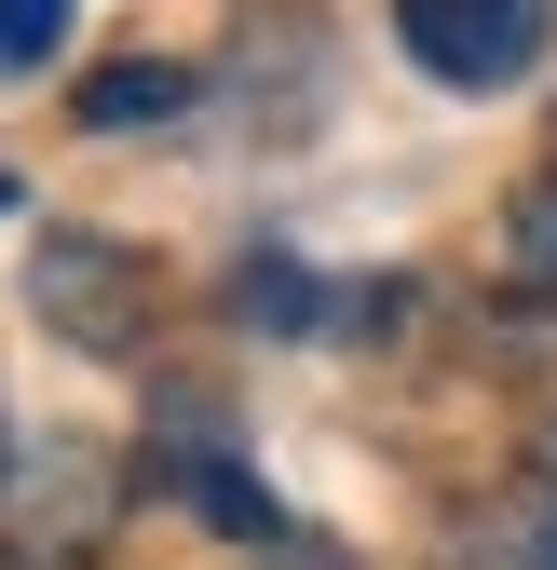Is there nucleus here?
<instances>
[{
    "mask_svg": "<svg viewBox=\"0 0 557 570\" xmlns=\"http://www.w3.org/2000/svg\"><path fill=\"white\" fill-rule=\"evenodd\" d=\"M394 28H408V55H422L449 96H504L557 41V0H394Z\"/></svg>",
    "mask_w": 557,
    "mask_h": 570,
    "instance_id": "1",
    "label": "nucleus"
},
{
    "mask_svg": "<svg viewBox=\"0 0 557 570\" xmlns=\"http://www.w3.org/2000/svg\"><path fill=\"white\" fill-rule=\"evenodd\" d=\"M28 299H41V326H68L82 353H136V326H150V272H136L109 232H55L41 272H28Z\"/></svg>",
    "mask_w": 557,
    "mask_h": 570,
    "instance_id": "2",
    "label": "nucleus"
},
{
    "mask_svg": "<svg viewBox=\"0 0 557 570\" xmlns=\"http://www.w3.org/2000/svg\"><path fill=\"white\" fill-rule=\"evenodd\" d=\"M177 96H190V68L150 55V68H109V82H82V122H150V109H177Z\"/></svg>",
    "mask_w": 557,
    "mask_h": 570,
    "instance_id": "3",
    "label": "nucleus"
},
{
    "mask_svg": "<svg viewBox=\"0 0 557 570\" xmlns=\"http://www.w3.org/2000/svg\"><path fill=\"white\" fill-rule=\"evenodd\" d=\"M232 313H245V326H313V272H300V258H245Z\"/></svg>",
    "mask_w": 557,
    "mask_h": 570,
    "instance_id": "4",
    "label": "nucleus"
},
{
    "mask_svg": "<svg viewBox=\"0 0 557 570\" xmlns=\"http://www.w3.org/2000/svg\"><path fill=\"white\" fill-rule=\"evenodd\" d=\"M190 503L218 517V530H245V543H272V503H258V475H245V462H190Z\"/></svg>",
    "mask_w": 557,
    "mask_h": 570,
    "instance_id": "5",
    "label": "nucleus"
},
{
    "mask_svg": "<svg viewBox=\"0 0 557 570\" xmlns=\"http://www.w3.org/2000/svg\"><path fill=\"white\" fill-rule=\"evenodd\" d=\"M504 258H517V285H530V299H557V190H530L517 218H504Z\"/></svg>",
    "mask_w": 557,
    "mask_h": 570,
    "instance_id": "6",
    "label": "nucleus"
},
{
    "mask_svg": "<svg viewBox=\"0 0 557 570\" xmlns=\"http://www.w3.org/2000/svg\"><path fill=\"white\" fill-rule=\"evenodd\" d=\"M68 41V0H0V68H41Z\"/></svg>",
    "mask_w": 557,
    "mask_h": 570,
    "instance_id": "7",
    "label": "nucleus"
},
{
    "mask_svg": "<svg viewBox=\"0 0 557 570\" xmlns=\"http://www.w3.org/2000/svg\"><path fill=\"white\" fill-rule=\"evenodd\" d=\"M504 570H557V489H530L504 517Z\"/></svg>",
    "mask_w": 557,
    "mask_h": 570,
    "instance_id": "8",
    "label": "nucleus"
},
{
    "mask_svg": "<svg viewBox=\"0 0 557 570\" xmlns=\"http://www.w3.org/2000/svg\"><path fill=\"white\" fill-rule=\"evenodd\" d=\"M544 462H557V435H544Z\"/></svg>",
    "mask_w": 557,
    "mask_h": 570,
    "instance_id": "9",
    "label": "nucleus"
}]
</instances>
